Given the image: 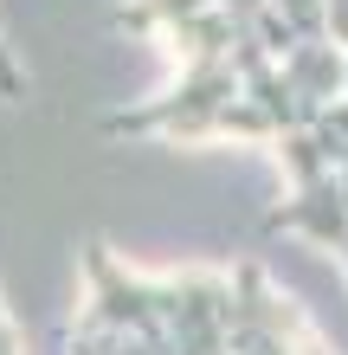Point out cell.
I'll return each instance as SVG.
<instances>
[{
    "instance_id": "obj_1",
    "label": "cell",
    "mask_w": 348,
    "mask_h": 355,
    "mask_svg": "<svg viewBox=\"0 0 348 355\" xmlns=\"http://www.w3.org/2000/svg\"><path fill=\"white\" fill-rule=\"evenodd\" d=\"M277 162L291 175V200L264 214V233H303L322 252H342L348 245V194H342V175L329 168V155H322V142L310 130H291V136H277Z\"/></svg>"
},
{
    "instance_id": "obj_2",
    "label": "cell",
    "mask_w": 348,
    "mask_h": 355,
    "mask_svg": "<svg viewBox=\"0 0 348 355\" xmlns=\"http://www.w3.org/2000/svg\"><path fill=\"white\" fill-rule=\"evenodd\" d=\"M232 355H310V329L291 304L264 284L258 265L232 271V329H226Z\"/></svg>"
},
{
    "instance_id": "obj_3",
    "label": "cell",
    "mask_w": 348,
    "mask_h": 355,
    "mask_svg": "<svg viewBox=\"0 0 348 355\" xmlns=\"http://www.w3.org/2000/svg\"><path fill=\"white\" fill-rule=\"evenodd\" d=\"M284 85L297 91V103L310 116L336 110L342 91H348V52L336 46V39H303V46L284 58Z\"/></svg>"
},
{
    "instance_id": "obj_4",
    "label": "cell",
    "mask_w": 348,
    "mask_h": 355,
    "mask_svg": "<svg viewBox=\"0 0 348 355\" xmlns=\"http://www.w3.org/2000/svg\"><path fill=\"white\" fill-rule=\"evenodd\" d=\"M213 7H219V0H129V7L110 13V26L116 33H161V39H168L174 26H187V19L213 13Z\"/></svg>"
},
{
    "instance_id": "obj_5",
    "label": "cell",
    "mask_w": 348,
    "mask_h": 355,
    "mask_svg": "<svg viewBox=\"0 0 348 355\" xmlns=\"http://www.w3.org/2000/svg\"><path fill=\"white\" fill-rule=\"evenodd\" d=\"M310 136L322 142V155H329V168L342 175V168H348V97L336 103V110H322V116H316V130H310Z\"/></svg>"
},
{
    "instance_id": "obj_6",
    "label": "cell",
    "mask_w": 348,
    "mask_h": 355,
    "mask_svg": "<svg viewBox=\"0 0 348 355\" xmlns=\"http://www.w3.org/2000/svg\"><path fill=\"white\" fill-rule=\"evenodd\" d=\"M0 97H7V103H19V97H26V78H19L13 52H7V39H0Z\"/></svg>"
},
{
    "instance_id": "obj_7",
    "label": "cell",
    "mask_w": 348,
    "mask_h": 355,
    "mask_svg": "<svg viewBox=\"0 0 348 355\" xmlns=\"http://www.w3.org/2000/svg\"><path fill=\"white\" fill-rule=\"evenodd\" d=\"M342 265H348V245H342Z\"/></svg>"
},
{
    "instance_id": "obj_8",
    "label": "cell",
    "mask_w": 348,
    "mask_h": 355,
    "mask_svg": "<svg viewBox=\"0 0 348 355\" xmlns=\"http://www.w3.org/2000/svg\"><path fill=\"white\" fill-rule=\"evenodd\" d=\"M58 355H65V349H58Z\"/></svg>"
},
{
    "instance_id": "obj_9",
    "label": "cell",
    "mask_w": 348,
    "mask_h": 355,
    "mask_svg": "<svg viewBox=\"0 0 348 355\" xmlns=\"http://www.w3.org/2000/svg\"><path fill=\"white\" fill-rule=\"evenodd\" d=\"M342 97H348V91H342Z\"/></svg>"
}]
</instances>
